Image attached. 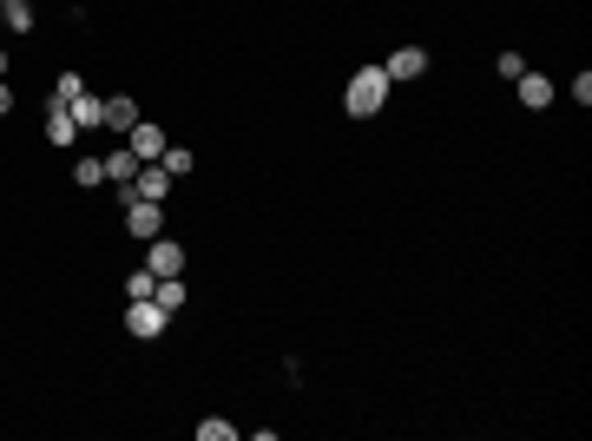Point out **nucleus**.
Listing matches in <instances>:
<instances>
[{
    "mask_svg": "<svg viewBox=\"0 0 592 441\" xmlns=\"http://www.w3.org/2000/svg\"><path fill=\"white\" fill-rule=\"evenodd\" d=\"M382 106H389V73H382V66L349 73V86H343V112L349 119H375Z\"/></svg>",
    "mask_w": 592,
    "mask_h": 441,
    "instance_id": "1",
    "label": "nucleus"
},
{
    "mask_svg": "<svg viewBox=\"0 0 592 441\" xmlns=\"http://www.w3.org/2000/svg\"><path fill=\"white\" fill-rule=\"evenodd\" d=\"M125 330L139 336V343H152V336L172 330V310H158L152 297H132V303H125Z\"/></svg>",
    "mask_w": 592,
    "mask_h": 441,
    "instance_id": "2",
    "label": "nucleus"
},
{
    "mask_svg": "<svg viewBox=\"0 0 592 441\" xmlns=\"http://www.w3.org/2000/svg\"><path fill=\"white\" fill-rule=\"evenodd\" d=\"M145 270H152V277H185V244H178V237H152V244H145Z\"/></svg>",
    "mask_w": 592,
    "mask_h": 441,
    "instance_id": "3",
    "label": "nucleus"
},
{
    "mask_svg": "<svg viewBox=\"0 0 592 441\" xmlns=\"http://www.w3.org/2000/svg\"><path fill=\"white\" fill-rule=\"evenodd\" d=\"M125 231L139 237V244L165 237V205H145V198H132V205H125Z\"/></svg>",
    "mask_w": 592,
    "mask_h": 441,
    "instance_id": "4",
    "label": "nucleus"
},
{
    "mask_svg": "<svg viewBox=\"0 0 592 441\" xmlns=\"http://www.w3.org/2000/svg\"><path fill=\"white\" fill-rule=\"evenodd\" d=\"M165 145H172V139H165V132H158L152 119H139V126L125 132V152L139 158V165H152V158H165Z\"/></svg>",
    "mask_w": 592,
    "mask_h": 441,
    "instance_id": "5",
    "label": "nucleus"
},
{
    "mask_svg": "<svg viewBox=\"0 0 592 441\" xmlns=\"http://www.w3.org/2000/svg\"><path fill=\"white\" fill-rule=\"evenodd\" d=\"M382 73H389V86H402V79H421V73H428V53H421V47H395L389 60H382Z\"/></svg>",
    "mask_w": 592,
    "mask_h": 441,
    "instance_id": "6",
    "label": "nucleus"
},
{
    "mask_svg": "<svg viewBox=\"0 0 592 441\" xmlns=\"http://www.w3.org/2000/svg\"><path fill=\"white\" fill-rule=\"evenodd\" d=\"M514 86H520V106H527V112H546V106H553V93H560L546 73H520Z\"/></svg>",
    "mask_w": 592,
    "mask_h": 441,
    "instance_id": "7",
    "label": "nucleus"
},
{
    "mask_svg": "<svg viewBox=\"0 0 592 441\" xmlns=\"http://www.w3.org/2000/svg\"><path fill=\"white\" fill-rule=\"evenodd\" d=\"M73 126L79 132H99V126H106V99H99V93H79L73 99Z\"/></svg>",
    "mask_w": 592,
    "mask_h": 441,
    "instance_id": "8",
    "label": "nucleus"
},
{
    "mask_svg": "<svg viewBox=\"0 0 592 441\" xmlns=\"http://www.w3.org/2000/svg\"><path fill=\"white\" fill-rule=\"evenodd\" d=\"M106 126L112 132H132V126H139V99H132V93H112L106 99Z\"/></svg>",
    "mask_w": 592,
    "mask_h": 441,
    "instance_id": "9",
    "label": "nucleus"
},
{
    "mask_svg": "<svg viewBox=\"0 0 592 441\" xmlns=\"http://www.w3.org/2000/svg\"><path fill=\"white\" fill-rule=\"evenodd\" d=\"M47 139H53V145H73V139H79V126H73V106H60V99L47 106Z\"/></svg>",
    "mask_w": 592,
    "mask_h": 441,
    "instance_id": "10",
    "label": "nucleus"
},
{
    "mask_svg": "<svg viewBox=\"0 0 592 441\" xmlns=\"http://www.w3.org/2000/svg\"><path fill=\"white\" fill-rule=\"evenodd\" d=\"M185 297H191V290H185V277H158V290H152V303H158V310H185Z\"/></svg>",
    "mask_w": 592,
    "mask_h": 441,
    "instance_id": "11",
    "label": "nucleus"
},
{
    "mask_svg": "<svg viewBox=\"0 0 592 441\" xmlns=\"http://www.w3.org/2000/svg\"><path fill=\"white\" fill-rule=\"evenodd\" d=\"M132 172H139V158L125 152V145H119V152H106V185H132Z\"/></svg>",
    "mask_w": 592,
    "mask_h": 441,
    "instance_id": "12",
    "label": "nucleus"
},
{
    "mask_svg": "<svg viewBox=\"0 0 592 441\" xmlns=\"http://www.w3.org/2000/svg\"><path fill=\"white\" fill-rule=\"evenodd\" d=\"M73 185H106V158H73Z\"/></svg>",
    "mask_w": 592,
    "mask_h": 441,
    "instance_id": "13",
    "label": "nucleus"
},
{
    "mask_svg": "<svg viewBox=\"0 0 592 441\" xmlns=\"http://www.w3.org/2000/svg\"><path fill=\"white\" fill-rule=\"evenodd\" d=\"M0 20H7L14 33H27L33 27V0H0Z\"/></svg>",
    "mask_w": 592,
    "mask_h": 441,
    "instance_id": "14",
    "label": "nucleus"
},
{
    "mask_svg": "<svg viewBox=\"0 0 592 441\" xmlns=\"http://www.w3.org/2000/svg\"><path fill=\"white\" fill-rule=\"evenodd\" d=\"M237 435V422H224V415H204L198 422V441H231Z\"/></svg>",
    "mask_w": 592,
    "mask_h": 441,
    "instance_id": "15",
    "label": "nucleus"
},
{
    "mask_svg": "<svg viewBox=\"0 0 592 441\" xmlns=\"http://www.w3.org/2000/svg\"><path fill=\"white\" fill-rule=\"evenodd\" d=\"M158 165H165V172H172V178H185L191 165H198V158H191L185 145H165V158H158Z\"/></svg>",
    "mask_w": 592,
    "mask_h": 441,
    "instance_id": "16",
    "label": "nucleus"
},
{
    "mask_svg": "<svg viewBox=\"0 0 592 441\" xmlns=\"http://www.w3.org/2000/svg\"><path fill=\"white\" fill-rule=\"evenodd\" d=\"M152 290H158V277H152V270H132V277H125V303H132V297H152Z\"/></svg>",
    "mask_w": 592,
    "mask_h": 441,
    "instance_id": "17",
    "label": "nucleus"
},
{
    "mask_svg": "<svg viewBox=\"0 0 592 441\" xmlns=\"http://www.w3.org/2000/svg\"><path fill=\"white\" fill-rule=\"evenodd\" d=\"M79 93H86V79H79V73H60V79H53V99H60V106H73Z\"/></svg>",
    "mask_w": 592,
    "mask_h": 441,
    "instance_id": "18",
    "label": "nucleus"
},
{
    "mask_svg": "<svg viewBox=\"0 0 592 441\" xmlns=\"http://www.w3.org/2000/svg\"><path fill=\"white\" fill-rule=\"evenodd\" d=\"M494 66H500V79H520V73H527V60H520V53H494Z\"/></svg>",
    "mask_w": 592,
    "mask_h": 441,
    "instance_id": "19",
    "label": "nucleus"
},
{
    "mask_svg": "<svg viewBox=\"0 0 592 441\" xmlns=\"http://www.w3.org/2000/svg\"><path fill=\"white\" fill-rule=\"evenodd\" d=\"M7 112H14V93H7V79H0V119H7Z\"/></svg>",
    "mask_w": 592,
    "mask_h": 441,
    "instance_id": "20",
    "label": "nucleus"
},
{
    "mask_svg": "<svg viewBox=\"0 0 592 441\" xmlns=\"http://www.w3.org/2000/svg\"><path fill=\"white\" fill-rule=\"evenodd\" d=\"M0 79H7V53H0Z\"/></svg>",
    "mask_w": 592,
    "mask_h": 441,
    "instance_id": "21",
    "label": "nucleus"
}]
</instances>
